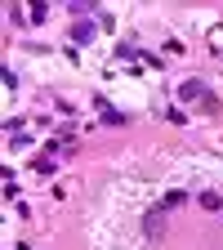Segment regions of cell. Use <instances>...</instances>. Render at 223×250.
<instances>
[{
    "mask_svg": "<svg viewBox=\"0 0 223 250\" xmlns=\"http://www.w3.org/2000/svg\"><path fill=\"white\" fill-rule=\"evenodd\" d=\"M99 112H103V121H107V125H125V116H121V112H112L103 99H99Z\"/></svg>",
    "mask_w": 223,
    "mask_h": 250,
    "instance_id": "cell-4",
    "label": "cell"
},
{
    "mask_svg": "<svg viewBox=\"0 0 223 250\" xmlns=\"http://www.w3.org/2000/svg\"><path fill=\"white\" fill-rule=\"evenodd\" d=\"M201 206H205V210H223V197H219V192H201Z\"/></svg>",
    "mask_w": 223,
    "mask_h": 250,
    "instance_id": "cell-6",
    "label": "cell"
},
{
    "mask_svg": "<svg viewBox=\"0 0 223 250\" xmlns=\"http://www.w3.org/2000/svg\"><path fill=\"white\" fill-rule=\"evenodd\" d=\"M161 214H165V210H152V214L143 219V228H147V237H161Z\"/></svg>",
    "mask_w": 223,
    "mask_h": 250,
    "instance_id": "cell-3",
    "label": "cell"
},
{
    "mask_svg": "<svg viewBox=\"0 0 223 250\" xmlns=\"http://www.w3.org/2000/svg\"><path fill=\"white\" fill-rule=\"evenodd\" d=\"M210 49H223V22H219V27L210 31Z\"/></svg>",
    "mask_w": 223,
    "mask_h": 250,
    "instance_id": "cell-8",
    "label": "cell"
},
{
    "mask_svg": "<svg viewBox=\"0 0 223 250\" xmlns=\"http://www.w3.org/2000/svg\"><path fill=\"white\" fill-rule=\"evenodd\" d=\"M31 166H36V174H54V161H49V156H36Z\"/></svg>",
    "mask_w": 223,
    "mask_h": 250,
    "instance_id": "cell-7",
    "label": "cell"
},
{
    "mask_svg": "<svg viewBox=\"0 0 223 250\" xmlns=\"http://www.w3.org/2000/svg\"><path fill=\"white\" fill-rule=\"evenodd\" d=\"M72 41H76V45L94 41V22H76V27H72Z\"/></svg>",
    "mask_w": 223,
    "mask_h": 250,
    "instance_id": "cell-2",
    "label": "cell"
},
{
    "mask_svg": "<svg viewBox=\"0 0 223 250\" xmlns=\"http://www.w3.org/2000/svg\"><path fill=\"white\" fill-rule=\"evenodd\" d=\"M187 201V192H165L161 197V210H174V206H183Z\"/></svg>",
    "mask_w": 223,
    "mask_h": 250,
    "instance_id": "cell-5",
    "label": "cell"
},
{
    "mask_svg": "<svg viewBox=\"0 0 223 250\" xmlns=\"http://www.w3.org/2000/svg\"><path fill=\"white\" fill-rule=\"evenodd\" d=\"M179 99H183V103H201L205 112H219V99H214V94H205L201 81H183V85H179Z\"/></svg>",
    "mask_w": 223,
    "mask_h": 250,
    "instance_id": "cell-1",
    "label": "cell"
}]
</instances>
